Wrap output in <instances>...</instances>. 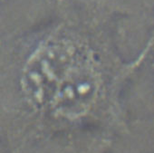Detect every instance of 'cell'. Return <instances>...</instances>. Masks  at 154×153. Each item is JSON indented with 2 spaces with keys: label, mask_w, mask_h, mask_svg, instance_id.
Here are the masks:
<instances>
[{
  "label": "cell",
  "mask_w": 154,
  "mask_h": 153,
  "mask_svg": "<svg viewBox=\"0 0 154 153\" xmlns=\"http://www.w3.org/2000/svg\"><path fill=\"white\" fill-rule=\"evenodd\" d=\"M74 7L112 22L127 41L145 44L154 37V0H77Z\"/></svg>",
  "instance_id": "cell-2"
},
{
  "label": "cell",
  "mask_w": 154,
  "mask_h": 153,
  "mask_svg": "<svg viewBox=\"0 0 154 153\" xmlns=\"http://www.w3.org/2000/svg\"><path fill=\"white\" fill-rule=\"evenodd\" d=\"M112 23L79 8L0 39V136L11 153L41 142L45 116L61 83Z\"/></svg>",
  "instance_id": "cell-1"
},
{
  "label": "cell",
  "mask_w": 154,
  "mask_h": 153,
  "mask_svg": "<svg viewBox=\"0 0 154 153\" xmlns=\"http://www.w3.org/2000/svg\"><path fill=\"white\" fill-rule=\"evenodd\" d=\"M0 153H11L10 150L8 149V146L2 139L1 136H0Z\"/></svg>",
  "instance_id": "cell-7"
},
{
  "label": "cell",
  "mask_w": 154,
  "mask_h": 153,
  "mask_svg": "<svg viewBox=\"0 0 154 153\" xmlns=\"http://www.w3.org/2000/svg\"><path fill=\"white\" fill-rule=\"evenodd\" d=\"M114 136L100 131L59 135L41 143L30 153H106Z\"/></svg>",
  "instance_id": "cell-4"
},
{
  "label": "cell",
  "mask_w": 154,
  "mask_h": 153,
  "mask_svg": "<svg viewBox=\"0 0 154 153\" xmlns=\"http://www.w3.org/2000/svg\"><path fill=\"white\" fill-rule=\"evenodd\" d=\"M57 8H70L75 6L77 0H54Z\"/></svg>",
  "instance_id": "cell-6"
},
{
  "label": "cell",
  "mask_w": 154,
  "mask_h": 153,
  "mask_svg": "<svg viewBox=\"0 0 154 153\" xmlns=\"http://www.w3.org/2000/svg\"><path fill=\"white\" fill-rule=\"evenodd\" d=\"M55 10L54 0H0V39L42 24Z\"/></svg>",
  "instance_id": "cell-3"
},
{
  "label": "cell",
  "mask_w": 154,
  "mask_h": 153,
  "mask_svg": "<svg viewBox=\"0 0 154 153\" xmlns=\"http://www.w3.org/2000/svg\"><path fill=\"white\" fill-rule=\"evenodd\" d=\"M106 153H154L153 116L129 117Z\"/></svg>",
  "instance_id": "cell-5"
}]
</instances>
